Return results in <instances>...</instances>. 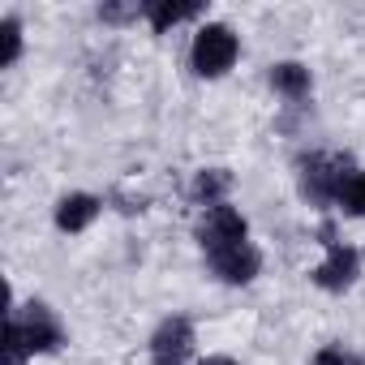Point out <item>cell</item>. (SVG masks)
<instances>
[{"instance_id": "cell-16", "label": "cell", "mask_w": 365, "mask_h": 365, "mask_svg": "<svg viewBox=\"0 0 365 365\" xmlns=\"http://www.w3.org/2000/svg\"><path fill=\"white\" fill-rule=\"evenodd\" d=\"M194 365H237V356H224V352H211V356H202V361H194Z\"/></svg>"}, {"instance_id": "cell-7", "label": "cell", "mask_w": 365, "mask_h": 365, "mask_svg": "<svg viewBox=\"0 0 365 365\" xmlns=\"http://www.w3.org/2000/svg\"><path fill=\"white\" fill-rule=\"evenodd\" d=\"M202 258H207L211 275L228 288H245L262 271V250L254 241H241V245H228V250H215V254H202Z\"/></svg>"}, {"instance_id": "cell-8", "label": "cell", "mask_w": 365, "mask_h": 365, "mask_svg": "<svg viewBox=\"0 0 365 365\" xmlns=\"http://www.w3.org/2000/svg\"><path fill=\"white\" fill-rule=\"evenodd\" d=\"M99 211H103V202H99L95 194H65V198L56 202L52 220H56V228H61L65 237H78V232H86V228L99 220Z\"/></svg>"}, {"instance_id": "cell-6", "label": "cell", "mask_w": 365, "mask_h": 365, "mask_svg": "<svg viewBox=\"0 0 365 365\" xmlns=\"http://www.w3.org/2000/svg\"><path fill=\"white\" fill-rule=\"evenodd\" d=\"M194 348H198V331H194V322H190L185 314L163 318V322L150 331V344H146L150 365H190Z\"/></svg>"}, {"instance_id": "cell-1", "label": "cell", "mask_w": 365, "mask_h": 365, "mask_svg": "<svg viewBox=\"0 0 365 365\" xmlns=\"http://www.w3.org/2000/svg\"><path fill=\"white\" fill-rule=\"evenodd\" d=\"M352 159L335 155V150H318L309 159H301V198L309 207H339V194L352 180Z\"/></svg>"}, {"instance_id": "cell-14", "label": "cell", "mask_w": 365, "mask_h": 365, "mask_svg": "<svg viewBox=\"0 0 365 365\" xmlns=\"http://www.w3.org/2000/svg\"><path fill=\"white\" fill-rule=\"evenodd\" d=\"M314 365H365V356H356V352H348L344 344H331V348H318V356H314Z\"/></svg>"}, {"instance_id": "cell-13", "label": "cell", "mask_w": 365, "mask_h": 365, "mask_svg": "<svg viewBox=\"0 0 365 365\" xmlns=\"http://www.w3.org/2000/svg\"><path fill=\"white\" fill-rule=\"evenodd\" d=\"M0 35H5V56H0V69H14V65L22 61V43H26V39H22V22L9 14L5 22H0Z\"/></svg>"}, {"instance_id": "cell-11", "label": "cell", "mask_w": 365, "mask_h": 365, "mask_svg": "<svg viewBox=\"0 0 365 365\" xmlns=\"http://www.w3.org/2000/svg\"><path fill=\"white\" fill-rule=\"evenodd\" d=\"M228 190H232V172L228 168H202L198 176H194V190H190V198L207 211V207H220V202H228Z\"/></svg>"}, {"instance_id": "cell-9", "label": "cell", "mask_w": 365, "mask_h": 365, "mask_svg": "<svg viewBox=\"0 0 365 365\" xmlns=\"http://www.w3.org/2000/svg\"><path fill=\"white\" fill-rule=\"evenodd\" d=\"M271 91L284 95L288 103L309 99V91H314V73H309V65H301V61H279V65H271Z\"/></svg>"}, {"instance_id": "cell-15", "label": "cell", "mask_w": 365, "mask_h": 365, "mask_svg": "<svg viewBox=\"0 0 365 365\" xmlns=\"http://www.w3.org/2000/svg\"><path fill=\"white\" fill-rule=\"evenodd\" d=\"M99 18L103 22H129V18H142V5H99Z\"/></svg>"}, {"instance_id": "cell-4", "label": "cell", "mask_w": 365, "mask_h": 365, "mask_svg": "<svg viewBox=\"0 0 365 365\" xmlns=\"http://www.w3.org/2000/svg\"><path fill=\"white\" fill-rule=\"evenodd\" d=\"M322 245H327V258L309 271V279H314V288H322V292L339 297V292H348V288L361 279V254H356L352 245L335 241V237H331V228H322Z\"/></svg>"}, {"instance_id": "cell-3", "label": "cell", "mask_w": 365, "mask_h": 365, "mask_svg": "<svg viewBox=\"0 0 365 365\" xmlns=\"http://www.w3.org/2000/svg\"><path fill=\"white\" fill-rule=\"evenodd\" d=\"M9 331H18V339L31 348V356H48V352L65 348V327H61L56 309L43 305V301L14 305L9 309Z\"/></svg>"}, {"instance_id": "cell-12", "label": "cell", "mask_w": 365, "mask_h": 365, "mask_svg": "<svg viewBox=\"0 0 365 365\" xmlns=\"http://www.w3.org/2000/svg\"><path fill=\"white\" fill-rule=\"evenodd\" d=\"M339 211L352 215V220H365V168H356L352 180L344 185V194H339Z\"/></svg>"}, {"instance_id": "cell-5", "label": "cell", "mask_w": 365, "mask_h": 365, "mask_svg": "<svg viewBox=\"0 0 365 365\" xmlns=\"http://www.w3.org/2000/svg\"><path fill=\"white\" fill-rule=\"evenodd\" d=\"M194 237H198V250H202V254H215V250H228V245L250 241V220L241 215V207L220 202V207H207V211H202Z\"/></svg>"}, {"instance_id": "cell-10", "label": "cell", "mask_w": 365, "mask_h": 365, "mask_svg": "<svg viewBox=\"0 0 365 365\" xmlns=\"http://www.w3.org/2000/svg\"><path fill=\"white\" fill-rule=\"evenodd\" d=\"M202 14H207V5H172V0H146V5H142V18L150 22L155 35H168L172 26L194 22V18H202Z\"/></svg>"}, {"instance_id": "cell-2", "label": "cell", "mask_w": 365, "mask_h": 365, "mask_svg": "<svg viewBox=\"0 0 365 365\" xmlns=\"http://www.w3.org/2000/svg\"><path fill=\"white\" fill-rule=\"evenodd\" d=\"M237 56H241V39H237L232 26H224V22L198 26V35H194V43H190V69H194L198 78H207V82L224 78V73L237 65Z\"/></svg>"}]
</instances>
